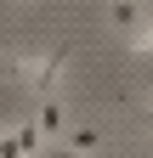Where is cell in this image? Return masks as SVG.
<instances>
[{
  "mask_svg": "<svg viewBox=\"0 0 153 158\" xmlns=\"http://www.w3.org/2000/svg\"><path fill=\"white\" fill-rule=\"evenodd\" d=\"M34 118H40V130H46V135H63V107H57L51 96H40V113H34Z\"/></svg>",
  "mask_w": 153,
  "mask_h": 158,
  "instance_id": "3957f363",
  "label": "cell"
},
{
  "mask_svg": "<svg viewBox=\"0 0 153 158\" xmlns=\"http://www.w3.org/2000/svg\"><path fill=\"white\" fill-rule=\"evenodd\" d=\"M40 135H46V130H40V118H28V124H23V130H17L11 141H6V158H28V152H34V141H40Z\"/></svg>",
  "mask_w": 153,
  "mask_h": 158,
  "instance_id": "6da1fadb",
  "label": "cell"
},
{
  "mask_svg": "<svg viewBox=\"0 0 153 158\" xmlns=\"http://www.w3.org/2000/svg\"><path fill=\"white\" fill-rule=\"evenodd\" d=\"M108 17H113V28H136L142 23V0H113Z\"/></svg>",
  "mask_w": 153,
  "mask_h": 158,
  "instance_id": "7a4b0ae2",
  "label": "cell"
}]
</instances>
